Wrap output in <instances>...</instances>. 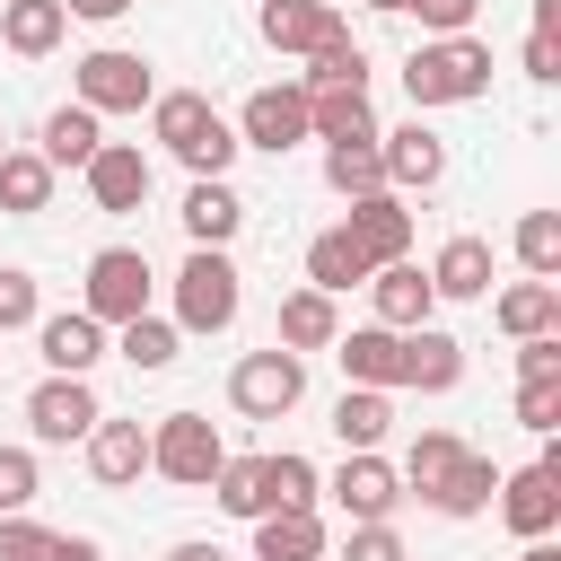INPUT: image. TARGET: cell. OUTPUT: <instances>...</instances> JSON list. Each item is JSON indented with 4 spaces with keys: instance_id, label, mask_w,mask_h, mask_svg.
Instances as JSON below:
<instances>
[{
    "instance_id": "1",
    "label": "cell",
    "mask_w": 561,
    "mask_h": 561,
    "mask_svg": "<svg viewBox=\"0 0 561 561\" xmlns=\"http://www.w3.org/2000/svg\"><path fill=\"white\" fill-rule=\"evenodd\" d=\"M403 96H412V114L491 96V44L482 35H421L403 53Z\"/></svg>"
},
{
    "instance_id": "2",
    "label": "cell",
    "mask_w": 561,
    "mask_h": 561,
    "mask_svg": "<svg viewBox=\"0 0 561 561\" xmlns=\"http://www.w3.org/2000/svg\"><path fill=\"white\" fill-rule=\"evenodd\" d=\"M149 131L184 175H228V158H237V131L202 88H158L149 96Z\"/></svg>"
},
{
    "instance_id": "3",
    "label": "cell",
    "mask_w": 561,
    "mask_h": 561,
    "mask_svg": "<svg viewBox=\"0 0 561 561\" xmlns=\"http://www.w3.org/2000/svg\"><path fill=\"white\" fill-rule=\"evenodd\" d=\"M237 307H245V289H237V263L219 254V245H193L184 254V272H175V333H228L237 324Z\"/></svg>"
},
{
    "instance_id": "4",
    "label": "cell",
    "mask_w": 561,
    "mask_h": 561,
    "mask_svg": "<svg viewBox=\"0 0 561 561\" xmlns=\"http://www.w3.org/2000/svg\"><path fill=\"white\" fill-rule=\"evenodd\" d=\"M70 88H79L70 105H88V114L105 123V114H140V105L158 96V70H149L140 53H123V44H96V53L70 61Z\"/></svg>"
},
{
    "instance_id": "5",
    "label": "cell",
    "mask_w": 561,
    "mask_h": 561,
    "mask_svg": "<svg viewBox=\"0 0 561 561\" xmlns=\"http://www.w3.org/2000/svg\"><path fill=\"white\" fill-rule=\"evenodd\" d=\"M149 254L140 245H96L88 254V280H79V316H96V324H131V316H149Z\"/></svg>"
},
{
    "instance_id": "6",
    "label": "cell",
    "mask_w": 561,
    "mask_h": 561,
    "mask_svg": "<svg viewBox=\"0 0 561 561\" xmlns=\"http://www.w3.org/2000/svg\"><path fill=\"white\" fill-rule=\"evenodd\" d=\"M219 465H228V447H219V421L210 412H167L149 430V473H167L175 491H210Z\"/></svg>"
},
{
    "instance_id": "7",
    "label": "cell",
    "mask_w": 561,
    "mask_h": 561,
    "mask_svg": "<svg viewBox=\"0 0 561 561\" xmlns=\"http://www.w3.org/2000/svg\"><path fill=\"white\" fill-rule=\"evenodd\" d=\"M298 394H307V359L298 351H245L237 368H228V403L245 412V421H280V412H298Z\"/></svg>"
},
{
    "instance_id": "8",
    "label": "cell",
    "mask_w": 561,
    "mask_h": 561,
    "mask_svg": "<svg viewBox=\"0 0 561 561\" xmlns=\"http://www.w3.org/2000/svg\"><path fill=\"white\" fill-rule=\"evenodd\" d=\"M237 149H263V158H289L298 140H307V88L289 79V88H254L245 105H237Z\"/></svg>"
},
{
    "instance_id": "9",
    "label": "cell",
    "mask_w": 561,
    "mask_h": 561,
    "mask_svg": "<svg viewBox=\"0 0 561 561\" xmlns=\"http://www.w3.org/2000/svg\"><path fill=\"white\" fill-rule=\"evenodd\" d=\"M351 245H359V263L368 272H386V263H403L412 254V210H403V193H359V202H342V219H333Z\"/></svg>"
},
{
    "instance_id": "10",
    "label": "cell",
    "mask_w": 561,
    "mask_h": 561,
    "mask_svg": "<svg viewBox=\"0 0 561 561\" xmlns=\"http://www.w3.org/2000/svg\"><path fill=\"white\" fill-rule=\"evenodd\" d=\"M96 421H105V403H96L88 377H44V386L26 394V430H35V447H79Z\"/></svg>"
},
{
    "instance_id": "11",
    "label": "cell",
    "mask_w": 561,
    "mask_h": 561,
    "mask_svg": "<svg viewBox=\"0 0 561 561\" xmlns=\"http://www.w3.org/2000/svg\"><path fill=\"white\" fill-rule=\"evenodd\" d=\"M324 491L342 500V517H351V526H394V508L412 500V491H403V473H394L386 456H342V473H333Z\"/></svg>"
},
{
    "instance_id": "12",
    "label": "cell",
    "mask_w": 561,
    "mask_h": 561,
    "mask_svg": "<svg viewBox=\"0 0 561 561\" xmlns=\"http://www.w3.org/2000/svg\"><path fill=\"white\" fill-rule=\"evenodd\" d=\"M491 508H500V526H508L517 543H543V535L561 526V473H543V465H517V473H500Z\"/></svg>"
},
{
    "instance_id": "13",
    "label": "cell",
    "mask_w": 561,
    "mask_h": 561,
    "mask_svg": "<svg viewBox=\"0 0 561 561\" xmlns=\"http://www.w3.org/2000/svg\"><path fill=\"white\" fill-rule=\"evenodd\" d=\"M377 167H386V193H430V184L447 175V140L412 114V123L377 131Z\"/></svg>"
},
{
    "instance_id": "14",
    "label": "cell",
    "mask_w": 561,
    "mask_h": 561,
    "mask_svg": "<svg viewBox=\"0 0 561 561\" xmlns=\"http://www.w3.org/2000/svg\"><path fill=\"white\" fill-rule=\"evenodd\" d=\"M79 175H88V202L123 219V210H140V202H149V175H158V167H149V149H140V140H105Z\"/></svg>"
},
{
    "instance_id": "15",
    "label": "cell",
    "mask_w": 561,
    "mask_h": 561,
    "mask_svg": "<svg viewBox=\"0 0 561 561\" xmlns=\"http://www.w3.org/2000/svg\"><path fill=\"white\" fill-rule=\"evenodd\" d=\"M254 26H263V44H272V53H324L333 35H351L333 0H263V18H254Z\"/></svg>"
},
{
    "instance_id": "16",
    "label": "cell",
    "mask_w": 561,
    "mask_h": 561,
    "mask_svg": "<svg viewBox=\"0 0 561 561\" xmlns=\"http://www.w3.org/2000/svg\"><path fill=\"white\" fill-rule=\"evenodd\" d=\"M368 298H377V324H386V333H421L430 307H438V298H430V272H421L412 254L386 263V272H368Z\"/></svg>"
},
{
    "instance_id": "17",
    "label": "cell",
    "mask_w": 561,
    "mask_h": 561,
    "mask_svg": "<svg viewBox=\"0 0 561 561\" xmlns=\"http://www.w3.org/2000/svg\"><path fill=\"white\" fill-rule=\"evenodd\" d=\"M35 351H44V368L53 377H88L96 359H105V324L96 316H35Z\"/></svg>"
},
{
    "instance_id": "18",
    "label": "cell",
    "mask_w": 561,
    "mask_h": 561,
    "mask_svg": "<svg viewBox=\"0 0 561 561\" xmlns=\"http://www.w3.org/2000/svg\"><path fill=\"white\" fill-rule=\"evenodd\" d=\"M333 359H342L351 386H377V394L403 386V333H386V324H351V333L333 342Z\"/></svg>"
},
{
    "instance_id": "19",
    "label": "cell",
    "mask_w": 561,
    "mask_h": 561,
    "mask_svg": "<svg viewBox=\"0 0 561 561\" xmlns=\"http://www.w3.org/2000/svg\"><path fill=\"white\" fill-rule=\"evenodd\" d=\"M175 219H184V237H193V245H219V254H228V237L245 228V202H237V184H228V175H193V193H184V210H175Z\"/></svg>"
},
{
    "instance_id": "20",
    "label": "cell",
    "mask_w": 561,
    "mask_h": 561,
    "mask_svg": "<svg viewBox=\"0 0 561 561\" xmlns=\"http://www.w3.org/2000/svg\"><path fill=\"white\" fill-rule=\"evenodd\" d=\"M79 447H88V473H96L105 491H123V482L149 473V430H140V421H96Z\"/></svg>"
},
{
    "instance_id": "21",
    "label": "cell",
    "mask_w": 561,
    "mask_h": 561,
    "mask_svg": "<svg viewBox=\"0 0 561 561\" xmlns=\"http://www.w3.org/2000/svg\"><path fill=\"white\" fill-rule=\"evenodd\" d=\"M491 324L508 342H535V333H561V280H508L491 298Z\"/></svg>"
},
{
    "instance_id": "22",
    "label": "cell",
    "mask_w": 561,
    "mask_h": 561,
    "mask_svg": "<svg viewBox=\"0 0 561 561\" xmlns=\"http://www.w3.org/2000/svg\"><path fill=\"white\" fill-rule=\"evenodd\" d=\"M403 386H421V394H456V386H465V342L438 333V324L403 333Z\"/></svg>"
},
{
    "instance_id": "23",
    "label": "cell",
    "mask_w": 561,
    "mask_h": 561,
    "mask_svg": "<svg viewBox=\"0 0 561 561\" xmlns=\"http://www.w3.org/2000/svg\"><path fill=\"white\" fill-rule=\"evenodd\" d=\"M333 543H324V517L316 508H272V517H254V561H324Z\"/></svg>"
},
{
    "instance_id": "24",
    "label": "cell",
    "mask_w": 561,
    "mask_h": 561,
    "mask_svg": "<svg viewBox=\"0 0 561 561\" xmlns=\"http://www.w3.org/2000/svg\"><path fill=\"white\" fill-rule=\"evenodd\" d=\"M430 298H491V245L482 237H447L430 254Z\"/></svg>"
},
{
    "instance_id": "25",
    "label": "cell",
    "mask_w": 561,
    "mask_h": 561,
    "mask_svg": "<svg viewBox=\"0 0 561 561\" xmlns=\"http://www.w3.org/2000/svg\"><path fill=\"white\" fill-rule=\"evenodd\" d=\"M272 342H280V351H298V359H307V351H333V342H342L333 298H324V289H289V298H280V333H272Z\"/></svg>"
},
{
    "instance_id": "26",
    "label": "cell",
    "mask_w": 561,
    "mask_h": 561,
    "mask_svg": "<svg viewBox=\"0 0 561 561\" xmlns=\"http://www.w3.org/2000/svg\"><path fill=\"white\" fill-rule=\"evenodd\" d=\"M491 491H500V465L465 447V456H456V465L438 473V491H421V500H430L438 517H482V508H491Z\"/></svg>"
},
{
    "instance_id": "27",
    "label": "cell",
    "mask_w": 561,
    "mask_h": 561,
    "mask_svg": "<svg viewBox=\"0 0 561 561\" xmlns=\"http://www.w3.org/2000/svg\"><path fill=\"white\" fill-rule=\"evenodd\" d=\"M70 35V18H61V0H0V44L18 53V61H44L53 44Z\"/></svg>"
},
{
    "instance_id": "28",
    "label": "cell",
    "mask_w": 561,
    "mask_h": 561,
    "mask_svg": "<svg viewBox=\"0 0 561 561\" xmlns=\"http://www.w3.org/2000/svg\"><path fill=\"white\" fill-rule=\"evenodd\" d=\"M307 140H377V105L368 88H333V96H307Z\"/></svg>"
},
{
    "instance_id": "29",
    "label": "cell",
    "mask_w": 561,
    "mask_h": 561,
    "mask_svg": "<svg viewBox=\"0 0 561 561\" xmlns=\"http://www.w3.org/2000/svg\"><path fill=\"white\" fill-rule=\"evenodd\" d=\"M386 430H394V394H377V386H342V403H333V438H342L351 456H377Z\"/></svg>"
},
{
    "instance_id": "30",
    "label": "cell",
    "mask_w": 561,
    "mask_h": 561,
    "mask_svg": "<svg viewBox=\"0 0 561 561\" xmlns=\"http://www.w3.org/2000/svg\"><path fill=\"white\" fill-rule=\"evenodd\" d=\"M96 149H105V131H96L88 105H53V114H44V149H35V158H44L53 175H61V167H88Z\"/></svg>"
},
{
    "instance_id": "31",
    "label": "cell",
    "mask_w": 561,
    "mask_h": 561,
    "mask_svg": "<svg viewBox=\"0 0 561 561\" xmlns=\"http://www.w3.org/2000/svg\"><path fill=\"white\" fill-rule=\"evenodd\" d=\"M307 289H324V298H342V289H368V263H359V245H351L342 228H324V237L307 245Z\"/></svg>"
},
{
    "instance_id": "32",
    "label": "cell",
    "mask_w": 561,
    "mask_h": 561,
    "mask_svg": "<svg viewBox=\"0 0 561 561\" xmlns=\"http://www.w3.org/2000/svg\"><path fill=\"white\" fill-rule=\"evenodd\" d=\"M0 210H9V219L53 210V167H44L35 149H9V158H0Z\"/></svg>"
},
{
    "instance_id": "33",
    "label": "cell",
    "mask_w": 561,
    "mask_h": 561,
    "mask_svg": "<svg viewBox=\"0 0 561 561\" xmlns=\"http://www.w3.org/2000/svg\"><path fill=\"white\" fill-rule=\"evenodd\" d=\"M307 96H333V88H368V44L359 35H333L324 53H307Z\"/></svg>"
},
{
    "instance_id": "34",
    "label": "cell",
    "mask_w": 561,
    "mask_h": 561,
    "mask_svg": "<svg viewBox=\"0 0 561 561\" xmlns=\"http://www.w3.org/2000/svg\"><path fill=\"white\" fill-rule=\"evenodd\" d=\"M263 500H272V508H316V500H324V473H316L298 447H272V456H263Z\"/></svg>"
},
{
    "instance_id": "35",
    "label": "cell",
    "mask_w": 561,
    "mask_h": 561,
    "mask_svg": "<svg viewBox=\"0 0 561 561\" xmlns=\"http://www.w3.org/2000/svg\"><path fill=\"white\" fill-rule=\"evenodd\" d=\"M210 500H219V517H272V500H263V456H228L219 473H210Z\"/></svg>"
},
{
    "instance_id": "36",
    "label": "cell",
    "mask_w": 561,
    "mask_h": 561,
    "mask_svg": "<svg viewBox=\"0 0 561 561\" xmlns=\"http://www.w3.org/2000/svg\"><path fill=\"white\" fill-rule=\"evenodd\" d=\"M324 184H333L342 202H359V193H386L377 140H333V149H324Z\"/></svg>"
},
{
    "instance_id": "37",
    "label": "cell",
    "mask_w": 561,
    "mask_h": 561,
    "mask_svg": "<svg viewBox=\"0 0 561 561\" xmlns=\"http://www.w3.org/2000/svg\"><path fill=\"white\" fill-rule=\"evenodd\" d=\"M175 342H184V333H175L167 316H131V324H114V351H123V359H131L140 377L175 368Z\"/></svg>"
},
{
    "instance_id": "38",
    "label": "cell",
    "mask_w": 561,
    "mask_h": 561,
    "mask_svg": "<svg viewBox=\"0 0 561 561\" xmlns=\"http://www.w3.org/2000/svg\"><path fill=\"white\" fill-rule=\"evenodd\" d=\"M517 263H526V280H561V210L517 219Z\"/></svg>"
},
{
    "instance_id": "39",
    "label": "cell",
    "mask_w": 561,
    "mask_h": 561,
    "mask_svg": "<svg viewBox=\"0 0 561 561\" xmlns=\"http://www.w3.org/2000/svg\"><path fill=\"white\" fill-rule=\"evenodd\" d=\"M465 456V438L456 430H421L412 447H403V491H438V473Z\"/></svg>"
},
{
    "instance_id": "40",
    "label": "cell",
    "mask_w": 561,
    "mask_h": 561,
    "mask_svg": "<svg viewBox=\"0 0 561 561\" xmlns=\"http://www.w3.org/2000/svg\"><path fill=\"white\" fill-rule=\"evenodd\" d=\"M526 79H535V88L561 79V0H535V26H526Z\"/></svg>"
},
{
    "instance_id": "41",
    "label": "cell",
    "mask_w": 561,
    "mask_h": 561,
    "mask_svg": "<svg viewBox=\"0 0 561 561\" xmlns=\"http://www.w3.org/2000/svg\"><path fill=\"white\" fill-rule=\"evenodd\" d=\"M35 491H44L35 447H0V517H26V508H35Z\"/></svg>"
},
{
    "instance_id": "42",
    "label": "cell",
    "mask_w": 561,
    "mask_h": 561,
    "mask_svg": "<svg viewBox=\"0 0 561 561\" xmlns=\"http://www.w3.org/2000/svg\"><path fill=\"white\" fill-rule=\"evenodd\" d=\"M35 316H44V289H35V272L0 263V333H18V324H35Z\"/></svg>"
},
{
    "instance_id": "43",
    "label": "cell",
    "mask_w": 561,
    "mask_h": 561,
    "mask_svg": "<svg viewBox=\"0 0 561 561\" xmlns=\"http://www.w3.org/2000/svg\"><path fill=\"white\" fill-rule=\"evenodd\" d=\"M403 18H421V35H473V18H482V0H412Z\"/></svg>"
},
{
    "instance_id": "44",
    "label": "cell",
    "mask_w": 561,
    "mask_h": 561,
    "mask_svg": "<svg viewBox=\"0 0 561 561\" xmlns=\"http://www.w3.org/2000/svg\"><path fill=\"white\" fill-rule=\"evenodd\" d=\"M517 386H561V333L517 342Z\"/></svg>"
},
{
    "instance_id": "45",
    "label": "cell",
    "mask_w": 561,
    "mask_h": 561,
    "mask_svg": "<svg viewBox=\"0 0 561 561\" xmlns=\"http://www.w3.org/2000/svg\"><path fill=\"white\" fill-rule=\"evenodd\" d=\"M517 430L552 438V430H561V386H517Z\"/></svg>"
},
{
    "instance_id": "46",
    "label": "cell",
    "mask_w": 561,
    "mask_h": 561,
    "mask_svg": "<svg viewBox=\"0 0 561 561\" xmlns=\"http://www.w3.org/2000/svg\"><path fill=\"white\" fill-rule=\"evenodd\" d=\"M53 552V526H35V517H0V561H44Z\"/></svg>"
},
{
    "instance_id": "47",
    "label": "cell",
    "mask_w": 561,
    "mask_h": 561,
    "mask_svg": "<svg viewBox=\"0 0 561 561\" xmlns=\"http://www.w3.org/2000/svg\"><path fill=\"white\" fill-rule=\"evenodd\" d=\"M342 561H403V535H394V526H351Z\"/></svg>"
},
{
    "instance_id": "48",
    "label": "cell",
    "mask_w": 561,
    "mask_h": 561,
    "mask_svg": "<svg viewBox=\"0 0 561 561\" xmlns=\"http://www.w3.org/2000/svg\"><path fill=\"white\" fill-rule=\"evenodd\" d=\"M44 561H105V543H96V535H53Z\"/></svg>"
},
{
    "instance_id": "49",
    "label": "cell",
    "mask_w": 561,
    "mask_h": 561,
    "mask_svg": "<svg viewBox=\"0 0 561 561\" xmlns=\"http://www.w3.org/2000/svg\"><path fill=\"white\" fill-rule=\"evenodd\" d=\"M123 9H131V0H61V18H96V26L123 18Z\"/></svg>"
},
{
    "instance_id": "50",
    "label": "cell",
    "mask_w": 561,
    "mask_h": 561,
    "mask_svg": "<svg viewBox=\"0 0 561 561\" xmlns=\"http://www.w3.org/2000/svg\"><path fill=\"white\" fill-rule=\"evenodd\" d=\"M167 561H228V552H219V543H175Z\"/></svg>"
},
{
    "instance_id": "51",
    "label": "cell",
    "mask_w": 561,
    "mask_h": 561,
    "mask_svg": "<svg viewBox=\"0 0 561 561\" xmlns=\"http://www.w3.org/2000/svg\"><path fill=\"white\" fill-rule=\"evenodd\" d=\"M517 561H561V543L543 535V543H517Z\"/></svg>"
},
{
    "instance_id": "52",
    "label": "cell",
    "mask_w": 561,
    "mask_h": 561,
    "mask_svg": "<svg viewBox=\"0 0 561 561\" xmlns=\"http://www.w3.org/2000/svg\"><path fill=\"white\" fill-rule=\"evenodd\" d=\"M359 9H377V18H403V9H412V0H359Z\"/></svg>"
},
{
    "instance_id": "53",
    "label": "cell",
    "mask_w": 561,
    "mask_h": 561,
    "mask_svg": "<svg viewBox=\"0 0 561 561\" xmlns=\"http://www.w3.org/2000/svg\"><path fill=\"white\" fill-rule=\"evenodd\" d=\"M0 158H9V131H0Z\"/></svg>"
}]
</instances>
